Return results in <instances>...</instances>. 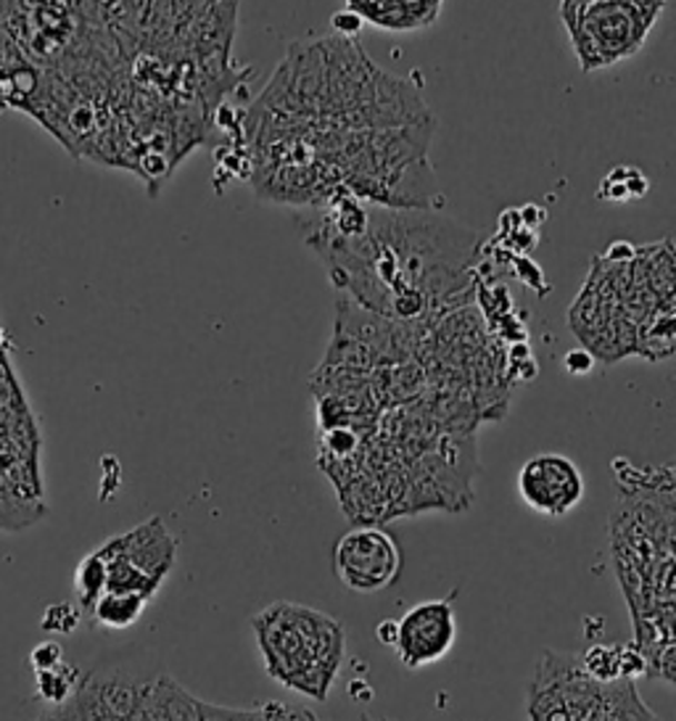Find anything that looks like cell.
I'll return each mask as SVG.
<instances>
[{
	"label": "cell",
	"mask_w": 676,
	"mask_h": 721,
	"mask_svg": "<svg viewBox=\"0 0 676 721\" xmlns=\"http://www.w3.org/2000/svg\"><path fill=\"white\" fill-rule=\"evenodd\" d=\"M0 30L27 61L46 69L61 59L82 30V3L63 0H0Z\"/></svg>",
	"instance_id": "cell-1"
},
{
	"label": "cell",
	"mask_w": 676,
	"mask_h": 721,
	"mask_svg": "<svg viewBox=\"0 0 676 721\" xmlns=\"http://www.w3.org/2000/svg\"><path fill=\"white\" fill-rule=\"evenodd\" d=\"M650 27L618 0H592L570 27V42L584 72L603 69L637 53Z\"/></svg>",
	"instance_id": "cell-2"
},
{
	"label": "cell",
	"mask_w": 676,
	"mask_h": 721,
	"mask_svg": "<svg viewBox=\"0 0 676 721\" xmlns=\"http://www.w3.org/2000/svg\"><path fill=\"white\" fill-rule=\"evenodd\" d=\"M334 569L351 592L389 590L401 571V550L389 532L378 526L351 529L336 542Z\"/></svg>",
	"instance_id": "cell-3"
},
{
	"label": "cell",
	"mask_w": 676,
	"mask_h": 721,
	"mask_svg": "<svg viewBox=\"0 0 676 721\" xmlns=\"http://www.w3.org/2000/svg\"><path fill=\"white\" fill-rule=\"evenodd\" d=\"M426 122H434V117L422 101L420 85L376 69L344 130H394Z\"/></svg>",
	"instance_id": "cell-4"
},
{
	"label": "cell",
	"mask_w": 676,
	"mask_h": 721,
	"mask_svg": "<svg viewBox=\"0 0 676 721\" xmlns=\"http://www.w3.org/2000/svg\"><path fill=\"white\" fill-rule=\"evenodd\" d=\"M457 624L453 597L428 600V603L412 605L410 611L397 621V659L407 669L431 666L441 661L455 645Z\"/></svg>",
	"instance_id": "cell-5"
},
{
	"label": "cell",
	"mask_w": 676,
	"mask_h": 721,
	"mask_svg": "<svg viewBox=\"0 0 676 721\" xmlns=\"http://www.w3.org/2000/svg\"><path fill=\"white\" fill-rule=\"evenodd\" d=\"M518 492L531 511L549 518H563L581 502L584 478L579 465L570 457L541 452L520 468Z\"/></svg>",
	"instance_id": "cell-6"
},
{
	"label": "cell",
	"mask_w": 676,
	"mask_h": 721,
	"mask_svg": "<svg viewBox=\"0 0 676 721\" xmlns=\"http://www.w3.org/2000/svg\"><path fill=\"white\" fill-rule=\"evenodd\" d=\"M96 553L101 557H127L148 579L165 584L175 565V557H178V540L169 534L165 521L153 515L151 521L140 523L132 532L109 540Z\"/></svg>",
	"instance_id": "cell-7"
},
{
	"label": "cell",
	"mask_w": 676,
	"mask_h": 721,
	"mask_svg": "<svg viewBox=\"0 0 676 721\" xmlns=\"http://www.w3.org/2000/svg\"><path fill=\"white\" fill-rule=\"evenodd\" d=\"M88 682L93 684L96 695L101 698V703L117 721L130 719V713L138 709L140 695H143L146 688V684L132 680L130 674H125V671H109V674L101 676L93 674L88 676Z\"/></svg>",
	"instance_id": "cell-8"
},
{
	"label": "cell",
	"mask_w": 676,
	"mask_h": 721,
	"mask_svg": "<svg viewBox=\"0 0 676 721\" xmlns=\"http://www.w3.org/2000/svg\"><path fill=\"white\" fill-rule=\"evenodd\" d=\"M148 600L136 592H103L90 611L96 624L106 629H127L143 616Z\"/></svg>",
	"instance_id": "cell-9"
},
{
	"label": "cell",
	"mask_w": 676,
	"mask_h": 721,
	"mask_svg": "<svg viewBox=\"0 0 676 721\" xmlns=\"http://www.w3.org/2000/svg\"><path fill=\"white\" fill-rule=\"evenodd\" d=\"M148 690L159 701L167 721H201V701L190 695L172 676H159V680L148 682Z\"/></svg>",
	"instance_id": "cell-10"
},
{
	"label": "cell",
	"mask_w": 676,
	"mask_h": 721,
	"mask_svg": "<svg viewBox=\"0 0 676 721\" xmlns=\"http://www.w3.org/2000/svg\"><path fill=\"white\" fill-rule=\"evenodd\" d=\"M106 561V592H136L151 600L159 592V582L148 579L127 557H103Z\"/></svg>",
	"instance_id": "cell-11"
},
{
	"label": "cell",
	"mask_w": 676,
	"mask_h": 721,
	"mask_svg": "<svg viewBox=\"0 0 676 721\" xmlns=\"http://www.w3.org/2000/svg\"><path fill=\"white\" fill-rule=\"evenodd\" d=\"M74 590L77 600H80V611L90 613L98 597L106 592V561L98 553L84 555L74 574Z\"/></svg>",
	"instance_id": "cell-12"
},
{
	"label": "cell",
	"mask_w": 676,
	"mask_h": 721,
	"mask_svg": "<svg viewBox=\"0 0 676 721\" xmlns=\"http://www.w3.org/2000/svg\"><path fill=\"white\" fill-rule=\"evenodd\" d=\"M34 682H38V698L46 701L53 709H59L72 698L74 684H77V671L67 663H59L53 669H40L34 671Z\"/></svg>",
	"instance_id": "cell-13"
},
{
	"label": "cell",
	"mask_w": 676,
	"mask_h": 721,
	"mask_svg": "<svg viewBox=\"0 0 676 721\" xmlns=\"http://www.w3.org/2000/svg\"><path fill=\"white\" fill-rule=\"evenodd\" d=\"M322 365H334V367H347V371L355 373H365L368 376L370 371H376L378 359L368 346L351 342V338L344 336H334V342L328 346V355L322 359Z\"/></svg>",
	"instance_id": "cell-14"
},
{
	"label": "cell",
	"mask_w": 676,
	"mask_h": 721,
	"mask_svg": "<svg viewBox=\"0 0 676 721\" xmlns=\"http://www.w3.org/2000/svg\"><path fill=\"white\" fill-rule=\"evenodd\" d=\"M581 669L597 682L618 680V648H608V645L589 648L581 661Z\"/></svg>",
	"instance_id": "cell-15"
},
{
	"label": "cell",
	"mask_w": 676,
	"mask_h": 721,
	"mask_svg": "<svg viewBox=\"0 0 676 721\" xmlns=\"http://www.w3.org/2000/svg\"><path fill=\"white\" fill-rule=\"evenodd\" d=\"M357 434L347 426H330L326 428V434H322V450H326L328 457H334V461H341V457L351 455V452L357 450Z\"/></svg>",
	"instance_id": "cell-16"
},
{
	"label": "cell",
	"mask_w": 676,
	"mask_h": 721,
	"mask_svg": "<svg viewBox=\"0 0 676 721\" xmlns=\"http://www.w3.org/2000/svg\"><path fill=\"white\" fill-rule=\"evenodd\" d=\"M82 613L77 611L74 605H53L48 608L46 616H42V629L46 632H59V634H72L77 626H80Z\"/></svg>",
	"instance_id": "cell-17"
},
{
	"label": "cell",
	"mask_w": 676,
	"mask_h": 721,
	"mask_svg": "<svg viewBox=\"0 0 676 721\" xmlns=\"http://www.w3.org/2000/svg\"><path fill=\"white\" fill-rule=\"evenodd\" d=\"M624 175H626V167H616V169H613L608 178H605L600 182V190H597V199H600V201H610V204L629 201V194H626Z\"/></svg>",
	"instance_id": "cell-18"
},
{
	"label": "cell",
	"mask_w": 676,
	"mask_h": 721,
	"mask_svg": "<svg viewBox=\"0 0 676 721\" xmlns=\"http://www.w3.org/2000/svg\"><path fill=\"white\" fill-rule=\"evenodd\" d=\"M647 669V659L639 648H618V676H626V680H634V676H643Z\"/></svg>",
	"instance_id": "cell-19"
},
{
	"label": "cell",
	"mask_w": 676,
	"mask_h": 721,
	"mask_svg": "<svg viewBox=\"0 0 676 721\" xmlns=\"http://www.w3.org/2000/svg\"><path fill=\"white\" fill-rule=\"evenodd\" d=\"M259 711H262L265 721H320L312 711L288 709L286 703H275V701L259 705Z\"/></svg>",
	"instance_id": "cell-20"
},
{
	"label": "cell",
	"mask_w": 676,
	"mask_h": 721,
	"mask_svg": "<svg viewBox=\"0 0 676 721\" xmlns=\"http://www.w3.org/2000/svg\"><path fill=\"white\" fill-rule=\"evenodd\" d=\"M30 663L34 671L53 669V666H59V663H63V650L59 642H42V645H38L30 653Z\"/></svg>",
	"instance_id": "cell-21"
},
{
	"label": "cell",
	"mask_w": 676,
	"mask_h": 721,
	"mask_svg": "<svg viewBox=\"0 0 676 721\" xmlns=\"http://www.w3.org/2000/svg\"><path fill=\"white\" fill-rule=\"evenodd\" d=\"M251 709H225L201 701V721H249Z\"/></svg>",
	"instance_id": "cell-22"
},
{
	"label": "cell",
	"mask_w": 676,
	"mask_h": 721,
	"mask_svg": "<svg viewBox=\"0 0 676 721\" xmlns=\"http://www.w3.org/2000/svg\"><path fill=\"white\" fill-rule=\"evenodd\" d=\"M362 27V17L355 11H344V13H334V30L338 32V38H355Z\"/></svg>",
	"instance_id": "cell-23"
},
{
	"label": "cell",
	"mask_w": 676,
	"mask_h": 721,
	"mask_svg": "<svg viewBox=\"0 0 676 721\" xmlns=\"http://www.w3.org/2000/svg\"><path fill=\"white\" fill-rule=\"evenodd\" d=\"M563 365H566L570 376H584V373H589L592 365H595V357H592L587 349H574L568 352L566 359H563Z\"/></svg>",
	"instance_id": "cell-24"
},
{
	"label": "cell",
	"mask_w": 676,
	"mask_h": 721,
	"mask_svg": "<svg viewBox=\"0 0 676 721\" xmlns=\"http://www.w3.org/2000/svg\"><path fill=\"white\" fill-rule=\"evenodd\" d=\"M624 182H626V194H629V199H643L647 190H650V180H647L645 175L634 167H626Z\"/></svg>",
	"instance_id": "cell-25"
},
{
	"label": "cell",
	"mask_w": 676,
	"mask_h": 721,
	"mask_svg": "<svg viewBox=\"0 0 676 721\" xmlns=\"http://www.w3.org/2000/svg\"><path fill=\"white\" fill-rule=\"evenodd\" d=\"M19 61H27L24 53L19 51L17 42H13L9 34L0 30V69L11 67V63H19Z\"/></svg>",
	"instance_id": "cell-26"
},
{
	"label": "cell",
	"mask_w": 676,
	"mask_h": 721,
	"mask_svg": "<svg viewBox=\"0 0 676 721\" xmlns=\"http://www.w3.org/2000/svg\"><path fill=\"white\" fill-rule=\"evenodd\" d=\"M587 3H592V0H563L560 13H563V24H566V30H570V27L576 24V19H579V13Z\"/></svg>",
	"instance_id": "cell-27"
},
{
	"label": "cell",
	"mask_w": 676,
	"mask_h": 721,
	"mask_svg": "<svg viewBox=\"0 0 676 721\" xmlns=\"http://www.w3.org/2000/svg\"><path fill=\"white\" fill-rule=\"evenodd\" d=\"M518 217H520V225H524V228H531V230H537L541 223H545V211H541L537 204H526L524 209H518Z\"/></svg>",
	"instance_id": "cell-28"
},
{
	"label": "cell",
	"mask_w": 676,
	"mask_h": 721,
	"mask_svg": "<svg viewBox=\"0 0 676 721\" xmlns=\"http://www.w3.org/2000/svg\"><path fill=\"white\" fill-rule=\"evenodd\" d=\"M605 257L616 265V261H632L634 257H637V251H634V246L626 244V240H618V244L608 246V254H605Z\"/></svg>",
	"instance_id": "cell-29"
},
{
	"label": "cell",
	"mask_w": 676,
	"mask_h": 721,
	"mask_svg": "<svg viewBox=\"0 0 676 721\" xmlns=\"http://www.w3.org/2000/svg\"><path fill=\"white\" fill-rule=\"evenodd\" d=\"M376 638H378V642H384V645L394 648V642H397V621L394 619L380 621V624L376 626Z\"/></svg>",
	"instance_id": "cell-30"
},
{
	"label": "cell",
	"mask_w": 676,
	"mask_h": 721,
	"mask_svg": "<svg viewBox=\"0 0 676 721\" xmlns=\"http://www.w3.org/2000/svg\"><path fill=\"white\" fill-rule=\"evenodd\" d=\"M359 721H376V719L368 717V713H362V717H359ZM380 721H389V719H380Z\"/></svg>",
	"instance_id": "cell-31"
},
{
	"label": "cell",
	"mask_w": 676,
	"mask_h": 721,
	"mask_svg": "<svg viewBox=\"0 0 676 721\" xmlns=\"http://www.w3.org/2000/svg\"><path fill=\"white\" fill-rule=\"evenodd\" d=\"M63 3H72V6H80L82 0H63Z\"/></svg>",
	"instance_id": "cell-32"
}]
</instances>
